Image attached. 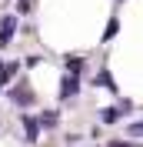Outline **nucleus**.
<instances>
[{
  "label": "nucleus",
  "instance_id": "obj_1",
  "mask_svg": "<svg viewBox=\"0 0 143 147\" xmlns=\"http://www.w3.org/2000/svg\"><path fill=\"white\" fill-rule=\"evenodd\" d=\"M77 90H80V80H77V74H67L60 84V100H73L77 97Z\"/></svg>",
  "mask_w": 143,
  "mask_h": 147
},
{
  "label": "nucleus",
  "instance_id": "obj_2",
  "mask_svg": "<svg viewBox=\"0 0 143 147\" xmlns=\"http://www.w3.org/2000/svg\"><path fill=\"white\" fill-rule=\"evenodd\" d=\"M13 30H17V17H13V13H7V17L0 20V47H10Z\"/></svg>",
  "mask_w": 143,
  "mask_h": 147
},
{
  "label": "nucleus",
  "instance_id": "obj_3",
  "mask_svg": "<svg viewBox=\"0 0 143 147\" xmlns=\"http://www.w3.org/2000/svg\"><path fill=\"white\" fill-rule=\"evenodd\" d=\"M20 124H23V130H27V140H37V134H40V124H37L33 117H23Z\"/></svg>",
  "mask_w": 143,
  "mask_h": 147
},
{
  "label": "nucleus",
  "instance_id": "obj_4",
  "mask_svg": "<svg viewBox=\"0 0 143 147\" xmlns=\"http://www.w3.org/2000/svg\"><path fill=\"white\" fill-rule=\"evenodd\" d=\"M37 124H40V127H47V130H53V127H57V110H43Z\"/></svg>",
  "mask_w": 143,
  "mask_h": 147
},
{
  "label": "nucleus",
  "instance_id": "obj_5",
  "mask_svg": "<svg viewBox=\"0 0 143 147\" xmlns=\"http://www.w3.org/2000/svg\"><path fill=\"white\" fill-rule=\"evenodd\" d=\"M10 100H13V104H30V100H33V97H30L27 90H20V87H17V90L10 94Z\"/></svg>",
  "mask_w": 143,
  "mask_h": 147
},
{
  "label": "nucleus",
  "instance_id": "obj_6",
  "mask_svg": "<svg viewBox=\"0 0 143 147\" xmlns=\"http://www.w3.org/2000/svg\"><path fill=\"white\" fill-rule=\"evenodd\" d=\"M116 117H120V107H110V110H103V114H100V120H103V124H113Z\"/></svg>",
  "mask_w": 143,
  "mask_h": 147
},
{
  "label": "nucleus",
  "instance_id": "obj_7",
  "mask_svg": "<svg viewBox=\"0 0 143 147\" xmlns=\"http://www.w3.org/2000/svg\"><path fill=\"white\" fill-rule=\"evenodd\" d=\"M97 87H110V90H113V80H110V74H107V70H100V74H97Z\"/></svg>",
  "mask_w": 143,
  "mask_h": 147
},
{
  "label": "nucleus",
  "instance_id": "obj_8",
  "mask_svg": "<svg viewBox=\"0 0 143 147\" xmlns=\"http://www.w3.org/2000/svg\"><path fill=\"white\" fill-rule=\"evenodd\" d=\"M126 134H130V137H143V120L130 124V127H126Z\"/></svg>",
  "mask_w": 143,
  "mask_h": 147
},
{
  "label": "nucleus",
  "instance_id": "obj_9",
  "mask_svg": "<svg viewBox=\"0 0 143 147\" xmlns=\"http://www.w3.org/2000/svg\"><path fill=\"white\" fill-rule=\"evenodd\" d=\"M133 147H136V144H133Z\"/></svg>",
  "mask_w": 143,
  "mask_h": 147
}]
</instances>
